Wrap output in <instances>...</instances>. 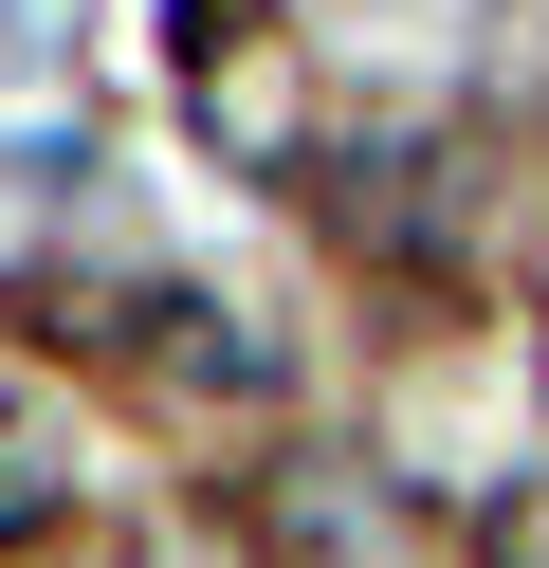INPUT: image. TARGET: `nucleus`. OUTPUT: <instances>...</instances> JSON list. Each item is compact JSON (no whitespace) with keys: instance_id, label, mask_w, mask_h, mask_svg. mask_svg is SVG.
Returning a JSON list of instances; mask_svg holds the SVG:
<instances>
[{"instance_id":"nucleus-1","label":"nucleus","mask_w":549,"mask_h":568,"mask_svg":"<svg viewBox=\"0 0 549 568\" xmlns=\"http://www.w3.org/2000/svg\"><path fill=\"white\" fill-rule=\"evenodd\" d=\"M146 367H165L183 404H275V348H256L238 312H202V294H146Z\"/></svg>"},{"instance_id":"nucleus-2","label":"nucleus","mask_w":549,"mask_h":568,"mask_svg":"<svg viewBox=\"0 0 549 568\" xmlns=\"http://www.w3.org/2000/svg\"><path fill=\"white\" fill-rule=\"evenodd\" d=\"M55 514H73V477H55V422H19V404H0V550H37Z\"/></svg>"},{"instance_id":"nucleus-3","label":"nucleus","mask_w":549,"mask_h":568,"mask_svg":"<svg viewBox=\"0 0 549 568\" xmlns=\"http://www.w3.org/2000/svg\"><path fill=\"white\" fill-rule=\"evenodd\" d=\"M183 55H202V92H220V55H256V0H183Z\"/></svg>"},{"instance_id":"nucleus-4","label":"nucleus","mask_w":549,"mask_h":568,"mask_svg":"<svg viewBox=\"0 0 549 568\" xmlns=\"http://www.w3.org/2000/svg\"><path fill=\"white\" fill-rule=\"evenodd\" d=\"M146 568H238V550H220V531H165V550H146Z\"/></svg>"}]
</instances>
